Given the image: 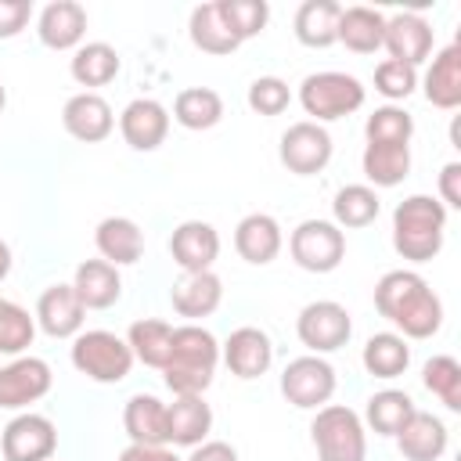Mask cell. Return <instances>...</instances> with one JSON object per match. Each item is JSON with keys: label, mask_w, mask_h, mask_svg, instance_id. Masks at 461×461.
<instances>
[{"label": "cell", "mask_w": 461, "mask_h": 461, "mask_svg": "<svg viewBox=\"0 0 461 461\" xmlns=\"http://www.w3.org/2000/svg\"><path fill=\"white\" fill-rule=\"evenodd\" d=\"M317 461H367V432L346 403H324L310 421Z\"/></svg>", "instance_id": "obj_4"}, {"label": "cell", "mask_w": 461, "mask_h": 461, "mask_svg": "<svg viewBox=\"0 0 461 461\" xmlns=\"http://www.w3.org/2000/svg\"><path fill=\"white\" fill-rule=\"evenodd\" d=\"M126 346H130L133 360L162 371L166 360H169V353H173V324H166L158 317L133 321L130 324V335H126Z\"/></svg>", "instance_id": "obj_31"}, {"label": "cell", "mask_w": 461, "mask_h": 461, "mask_svg": "<svg viewBox=\"0 0 461 461\" xmlns=\"http://www.w3.org/2000/svg\"><path fill=\"white\" fill-rule=\"evenodd\" d=\"M216 364H220V346L209 328L202 324L173 328V353L162 367V378L173 389V396H202L212 385Z\"/></svg>", "instance_id": "obj_2"}, {"label": "cell", "mask_w": 461, "mask_h": 461, "mask_svg": "<svg viewBox=\"0 0 461 461\" xmlns=\"http://www.w3.org/2000/svg\"><path fill=\"white\" fill-rule=\"evenodd\" d=\"M295 335L299 342L310 349V353H335L349 342L353 335V321H349V310L335 299H317V303H306L299 310V321H295Z\"/></svg>", "instance_id": "obj_9"}, {"label": "cell", "mask_w": 461, "mask_h": 461, "mask_svg": "<svg viewBox=\"0 0 461 461\" xmlns=\"http://www.w3.org/2000/svg\"><path fill=\"white\" fill-rule=\"evenodd\" d=\"M119 133L133 151H155L169 133V112L155 97H137L119 115Z\"/></svg>", "instance_id": "obj_17"}, {"label": "cell", "mask_w": 461, "mask_h": 461, "mask_svg": "<svg viewBox=\"0 0 461 461\" xmlns=\"http://www.w3.org/2000/svg\"><path fill=\"white\" fill-rule=\"evenodd\" d=\"M285 245V234H281V223L270 216V212H249L238 220L234 227V249L245 263L252 267H267L277 259Z\"/></svg>", "instance_id": "obj_18"}, {"label": "cell", "mask_w": 461, "mask_h": 461, "mask_svg": "<svg viewBox=\"0 0 461 461\" xmlns=\"http://www.w3.org/2000/svg\"><path fill=\"white\" fill-rule=\"evenodd\" d=\"M360 166L375 187H396L411 173V144H367Z\"/></svg>", "instance_id": "obj_34"}, {"label": "cell", "mask_w": 461, "mask_h": 461, "mask_svg": "<svg viewBox=\"0 0 461 461\" xmlns=\"http://www.w3.org/2000/svg\"><path fill=\"white\" fill-rule=\"evenodd\" d=\"M122 429L130 443L144 447H166L169 443V425H166V403L151 393H137L122 407Z\"/></svg>", "instance_id": "obj_23"}, {"label": "cell", "mask_w": 461, "mask_h": 461, "mask_svg": "<svg viewBox=\"0 0 461 461\" xmlns=\"http://www.w3.org/2000/svg\"><path fill=\"white\" fill-rule=\"evenodd\" d=\"M94 245H97L104 263L130 267L144 256V230L130 216H104L94 230Z\"/></svg>", "instance_id": "obj_22"}, {"label": "cell", "mask_w": 461, "mask_h": 461, "mask_svg": "<svg viewBox=\"0 0 461 461\" xmlns=\"http://www.w3.org/2000/svg\"><path fill=\"white\" fill-rule=\"evenodd\" d=\"M119 50L112 47V43H101V40H94V43H83V47H76V54H72V65H68V72H72V79L79 83V86H104V83H112L115 76H119Z\"/></svg>", "instance_id": "obj_32"}, {"label": "cell", "mask_w": 461, "mask_h": 461, "mask_svg": "<svg viewBox=\"0 0 461 461\" xmlns=\"http://www.w3.org/2000/svg\"><path fill=\"white\" fill-rule=\"evenodd\" d=\"M393 439H396V447H400V454H403L407 461H439V457L447 454L450 432H447L443 418H436V414H429V411H414V414L407 418V425H403Z\"/></svg>", "instance_id": "obj_21"}, {"label": "cell", "mask_w": 461, "mask_h": 461, "mask_svg": "<svg viewBox=\"0 0 461 461\" xmlns=\"http://www.w3.org/2000/svg\"><path fill=\"white\" fill-rule=\"evenodd\" d=\"M418 407H414V400L403 393V389H382V393H375L371 400H367V425L378 432V436H396L403 425H407V418L414 414Z\"/></svg>", "instance_id": "obj_37"}, {"label": "cell", "mask_w": 461, "mask_h": 461, "mask_svg": "<svg viewBox=\"0 0 461 461\" xmlns=\"http://www.w3.org/2000/svg\"><path fill=\"white\" fill-rule=\"evenodd\" d=\"M382 47L389 50L393 61H403V65L418 68L432 54V25L421 14H414V11L393 14V18H385Z\"/></svg>", "instance_id": "obj_16"}, {"label": "cell", "mask_w": 461, "mask_h": 461, "mask_svg": "<svg viewBox=\"0 0 461 461\" xmlns=\"http://www.w3.org/2000/svg\"><path fill=\"white\" fill-rule=\"evenodd\" d=\"M360 360H364L367 375H375V378H400L411 364V346L396 331H378L364 342Z\"/></svg>", "instance_id": "obj_33"}, {"label": "cell", "mask_w": 461, "mask_h": 461, "mask_svg": "<svg viewBox=\"0 0 461 461\" xmlns=\"http://www.w3.org/2000/svg\"><path fill=\"white\" fill-rule=\"evenodd\" d=\"M61 126L68 137L83 140V144H101L112 130H115V115H112V104L94 94V90H83V94H72L61 108Z\"/></svg>", "instance_id": "obj_13"}, {"label": "cell", "mask_w": 461, "mask_h": 461, "mask_svg": "<svg viewBox=\"0 0 461 461\" xmlns=\"http://www.w3.org/2000/svg\"><path fill=\"white\" fill-rule=\"evenodd\" d=\"M83 303L76 295L72 285H50L43 288L40 303H36V324L50 335V339H76L83 328Z\"/></svg>", "instance_id": "obj_19"}, {"label": "cell", "mask_w": 461, "mask_h": 461, "mask_svg": "<svg viewBox=\"0 0 461 461\" xmlns=\"http://www.w3.org/2000/svg\"><path fill=\"white\" fill-rule=\"evenodd\" d=\"M223 364H227V371L234 378H245V382L267 375L270 364H274V342H270V335L263 328H252V324L234 328L227 335V342H223Z\"/></svg>", "instance_id": "obj_14"}, {"label": "cell", "mask_w": 461, "mask_h": 461, "mask_svg": "<svg viewBox=\"0 0 461 461\" xmlns=\"http://www.w3.org/2000/svg\"><path fill=\"white\" fill-rule=\"evenodd\" d=\"M187 32H191V43L205 54H234L241 47V40L230 32L223 11H220V0L212 4H202L191 11V22H187Z\"/></svg>", "instance_id": "obj_29"}, {"label": "cell", "mask_w": 461, "mask_h": 461, "mask_svg": "<svg viewBox=\"0 0 461 461\" xmlns=\"http://www.w3.org/2000/svg\"><path fill=\"white\" fill-rule=\"evenodd\" d=\"M375 90H378L382 97H389V101H403V97H411V94L418 90V68L385 58V61L375 68Z\"/></svg>", "instance_id": "obj_42"}, {"label": "cell", "mask_w": 461, "mask_h": 461, "mask_svg": "<svg viewBox=\"0 0 461 461\" xmlns=\"http://www.w3.org/2000/svg\"><path fill=\"white\" fill-rule=\"evenodd\" d=\"M166 425L173 447H198L212 429V407L202 396H176L166 403Z\"/></svg>", "instance_id": "obj_27"}, {"label": "cell", "mask_w": 461, "mask_h": 461, "mask_svg": "<svg viewBox=\"0 0 461 461\" xmlns=\"http://www.w3.org/2000/svg\"><path fill=\"white\" fill-rule=\"evenodd\" d=\"M72 288H76L83 310H108L122 295V277H119V267H112L104 259H83L76 267Z\"/></svg>", "instance_id": "obj_24"}, {"label": "cell", "mask_w": 461, "mask_h": 461, "mask_svg": "<svg viewBox=\"0 0 461 461\" xmlns=\"http://www.w3.org/2000/svg\"><path fill=\"white\" fill-rule=\"evenodd\" d=\"M72 367L79 375H86L90 382L115 385V382H122L130 375L133 353H130L126 339H119L115 331L94 328V331H79L72 339Z\"/></svg>", "instance_id": "obj_5"}, {"label": "cell", "mask_w": 461, "mask_h": 461, "mask_svg": "<svg viewBox=\"0 0 461 461\" xmlns=\"http://www.w3.org/2000/svg\"><path fill=\"white\" fill-rule=\"evenodd\" d=\"M220 11L230 25V32L245 43L252 36H259L267 29V18H270V7L267 0H220Z\"/></svg>", "instance_id": "obj_41"}, {"label": "cell", "mask_w": 461, "mask_h": 461, "mask_svg": "<svg viewBox=\"0 0 461 461\" xmlns=\"http://www.w3.org/2000/svg\"><path fill=\"white\" fill-rule=\"evenodd\" d=\"M169 299H173V310H176L180 317L198 321V317H209V313L220 310V303H223V281H220L212 270L184 274V277L173 285Z\"/></svg>", "instance_id": "obj_25"}, {"label": "cell", "mask_w": 461, "mask_h": 461, "mask_svg": "<svg viewBox=\"0 0 461 461\" xmlns=\"http://www.w3.org/2000/svg\"><path fill=\"white\" fill-rule=\"evenodd\" d=\"M119 461H184V457H176L169 447H144V443H130V447L119 454Z\"/></svg>", "instance_id": "obj_47"}, {"label": "cell", "mask_w": 461, "mask_h": 461, "mask_svg": "<svg viewBox=\"0 0 461 461\" xmlns=\"http://www.w3.org/2000/svg\"><path fill=\"white\" fill-rule=\"evenodd\" d=\"M425 101L454 112L461 104V43H447L425 72Z\"/></svg>", "instance_id": "obj_26"}, {"label": "cell", "mask_w": 461, "mask_h": 461, "mask_svg": "<svg viewBox=\"0 0 461 461\" xmlns=\"http://www.w3.org/2000/svg\"><path fill=\"white\" fill-rule=\"evenodd\" d=\"M173 119L184 130H212L223 119V97L209 86H187L173 101Z\"/></svg>", "instance_id": "obj_35"}, {"label": "cell", "mask_w": 461, "mask_h": 461, "mask_svg": "<svg viewBox=\"0 0 461 461\" xmlns=\"http://www.w3.org/2000/svg\"><path fill=\"white\" fill-rule=\"evenodd\" d=\"M364 137L367 144H411L414 137V119L411 112H403L400 104H382L367 115L364 122Z\"/></svg>", "instance_id": "obj_39"}, {"label": "cell", "mask_w": 461, "mask_h": 461, "mask_svg": "<svg viewBox=\"0 0 461 461\" xmlns=\"http://www.w3.org/2000/svg\"><path fill=\"white\" fill-rule=\"evenodd\" d=\"M36 32H40V43L50 47V50L83 47V36H86V11H83L76 0H54V4H47V7L40 11Z\"/></svg>", "instance_id": "obj_20"}, {"label": "cell", "mask_w": 461, "mask_h": 461, "mask_svg": "<svg viewBox=\"0 0 461 461\" xmlns=\"http://www.w3.org/2000/svg\"><path fill=\"white\" fill-rule=\"evenodd\" d=\"M169 256L184 274H202L212 270L216 256H220V234L212 223L205 220H184L173 238H169Z\"/></svg>", "instance_id": "obj_15"}, {"label": "cell", "mask_w": 461, "mask_h": 461, "mask_svg": "<svg viewBox=\"0 0 461 461\" xmlns=\"http://www.w3.org/2000/svg\"><path fill=\"white\" fill-rule=\"evenodd\" d=\"M11 274V249H7V241L0 238V281Z\"/></svg>", "instance_id": "obj_48"}, {"label": "cell", "mask_w": 461, "mask_h": 461, "mask_svg": "<svg viewBox=\"0 0 461 461\" xmlns=\"http://www.w3.org/2000/svg\"><path fill=\"white\" fill-rule=\"evenodd\" d=\"M32 335H36V321L29 317V310L0 295V353L22 357L32 346Z\"/></svg>", "instance_id": "obj_40"}, {"label": "cell", "mask_w": 461, "mask_h": 461, "mask_svg": "<svg viewBox=\"0 0 461 461\" xmlns=\"http://www.w3.org/2000/svg\"><path fill=\"white\" fill-rule=\"evenodd\" d=\"M187 461H238V450L223 439H205L198 447H191V457Z\"/></svg>", "instance_id": "obj_46"}, {"label": "cell", "mask_w": 461, "mask_h": 461, "mask_svg": "<svg viewBox=\"0 0 461 461\" xmlns=\"http://www.w3.org/2000/svg\"><path fill=\"white\" fill-rule=\"evenodd\" d=\"M277 155H281V166L295 176H313L321 173L328 162H331V133L321 126V122H292L285 133H281V144H277Z\"/></svg>", "instance_id": "obj_10"}, {"label": "cell", "mask_w": 461, "mask_h": 461, "mask_svg": "<svg viewBox=\"0 0 461 461\" xmlns=\"http://www.w3.org/2000/svg\"><path fill=\"white\" fill-rule=\"evenodd\" d=\"M339 14L342 7L335 0H306L295 11V40L303 47L324 50L331 43H339Z\"/></svg>", "instance_id": "obj_28"}, {"label": "cell", "mask_w": 461, "mask_h": 461, "mask_svg": "<svg viewBox=\"0 0 461 461\" xmlns=\"http://www.w3.org/2000/svg\"><path fill=\"white\" fill-rule=\"evenodd\" d=\"M32 18L29 0H0V40H14Z\"/></svg>", "instance_id": "obj_44"}, {"label": "cell", "mask_w": 461, "mask_h": 461, "mask_svg": "<svg viewBox=\"0 0 461 461\" xmlns=\"http://www.w3.org/2000/svg\"><path fill=\"white\" fill-rule=\"evenodd\" d=\"M375 310L403 339H432L443 324V303L414 270H389L375 285Z\"/></svg>", "instance_id": "obj_1"}, {"label": "cell", "mask_w": 461, "mask_h": 461, "mask_svg": "<svg viewBox=\"0 0 461 461\" xmlns=\"http://www.w3.org/2000/svg\"><path fill=\"white\" fill-rule=\"evenodd\" d=\"M447 234V209L432 194H411L393 209V249L411 263L439 256Z\"/></svg>", "instance_id": "obj_3"}, {"label": "cell", "mask_w": 461, "mask_h": 461, "mask_svg": "<svg viewBox=\"0 0 461 461\" xmlns=\"http://www.w3.org/2000/svg\"><path fill=\"white\" fill-rule=\"evenodd\" d=\"M385 36V14L375 7H342L339 14V43L353 54H375Z\"/></svg>", "instance_id": "obj_30"}, {"label": "cell", "mask_w": 461, "mask_h": 461, "mask_svg": "<svg viewBox=\"0 0 461 461\" xmlns=\"http://www.w3.org/2000/svg\"><path fill=\"white\" fill-rule=\"evenodd\" d=\"M335 385H339L335 367L324 357H317V353L295 357L281 371V393L299 411H321L335 396Z\"/></svg>", "instance_id": "obj_8"}, {"label": "cell", "mask_w": 461, "mask_h": 461, "mask_svg": "<svg viewBox=\"0 0 461 461\" xmlns=\"http://www.w3.org/2000/svg\"><path fill=\"white\" fill-rule=\"evenodd\" d=\"M299 104L306 115H313L310 122H331L364 104V83L349 72H313L299 86Z\"/></svg>", "instance_id": "obj_6"}, {"label": "cell", "mask_w": 461, "mask_h": 461, "mask_svg": "<svg viewBox=\"0 0 461 461\" xmlns=\"http://www.w3.org/2000/svg\"><path fill=\"white\" fill-rule=\"evenodd\" d=\"M288 104H292V90H288L285 79H277V76L252 79V86H249V108L252 112H259V115L270 119V115H281Z\"/></svg>", "instance_id": "obj_43"}, {"label": "cell", "mask_w": 461, "mask_h": 461, "mask_svg": "<svg viewBox=\"0 0 461 461\" xmlns=\"http://www.w3.org/2000/svg\"><path fill=\"white\" fill-rule=\"evenodd\" d=\"M378 194L375 187L367 184H346L335 191V202H331V212H335V227H346V230H360L367 223L378 220Z\"/></svg>", "instance_id": "obj_36"}, {"label": "cell", "mask_w": 461, "mask_h": 461, "mask_svg": "<svg viewBox=\"0 0 461 461\" xmlns=\"http://www.w3.org/2000/svg\"><path fill=\"white\" fill-rule=\"evenodd\" d=\"M421 382H425V389H429L447 411H461V364H457L454 357L439 353V357L425 360Z\"/></svg>", "instance_id": "obj_38"}, {"label": "cell", "mask_w": 461, "mask_h": 461, "mask_svg": "<svg viewBox=\"0 0 461 461\" xmlns=\"http://www.w3.org/2000/svg\"><path fill=\"white\" fill-rule=\"evenodd\" d=\"M439 194H443V209H461V162H447L439 173Z\"/></svg>", "instance_id": "obj_45"}, {"label": "cell", "mask_w": 461, "mask_h": 461, "mask_svg": "<svg viewBox=\"0 0 461 461\" xmlns=\"http://www.w3.org/2000/svg\"><path fill=\"white\" fill-rule=\"evenodd\" d=\"M50 364L40 357H14L11 364L0 367V407L4 411H22L50 393Z\"/></svg>", "instance_id": "obj_12"}, {"label": "cell", "mask_w": 461, "mask_h": 461, "mask_svg": "<svg viewBox=\"0 0 461 461\" xmlns=\"http://www.w3.org/2000/svg\"><path fill=\"white\" fill-rule=\"evenodd\" d=\"M288 252L295 267L310 274H331L346 256V234L331 220H303L288 238Z\"/></svg>", "instance_id": "obj_7"}, {"label": "cell", "mask_w": 461, "mask_h": 461, "mask_svg": "<svg viewBox=\"0 0 461 461\" xmlns=\"http://www.w3.org/2000/svg\"><path fill=\"white\" fill-rule=\"evenodd\" d=\"M58 450V429L47 414H18L0 432V454L4 461H50Z\"/></svg>", "instance_id": "obj_11"}, {"label": "cell", "mask_w": 461, "mask_h": 461, "mask_svg": "<svg viewBox=\"0 0 461 461\" xmlns=\"http://www.w3.org/2000/svg\"><path fill=\"white\" fill-rule=\"evenodd\" d=\"M4 104H7V90H4V83H0V112H4Z\"/></svg>", "instance_id": "obj_49"}]
</instances>
